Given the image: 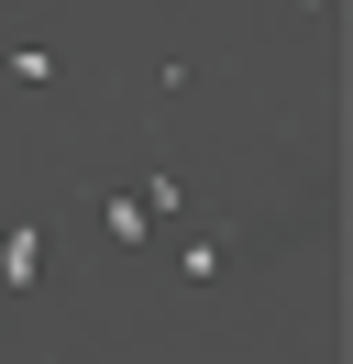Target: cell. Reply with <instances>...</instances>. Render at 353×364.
<instances>
[{
	"label": "cell",
	"mask_w": 353,
	"mask_h": 364,
	"mask_svg": "<svg viewBox=\"0 0 353 364\" xmlns=\"http://www.w3.org/2000/svg\"><path fill=\"white\" fill-rule=\"evenodd\" d=\"M44 265H56L44 221H11V232H0V287H44Z\"/></svg>",
	"instance_id": "1"
},
{
	"label": "cell",
	"mask_w": 353,
	"mask_h": 364,
	"mask_svg": "<svg viewBox=\"0 0 353 364\" xmlns=\"http://www.w3.org/2000/svg\"><path fill=\"white\" fill-rule=\"evenodd\" d=\"M176 276H188V287H221V276H232V232H188V243H176Z\"/></svg>",
	"instance_id": "2"
},
{
	"label": "cell",
	"mask_w": 353,
	"mask_h": 364,
	"mask_svg": "<svg viewBox=\"0 0 353 364\" xmlns=\"http://www.w3.org/2000/svg\"><path fill=\"white\" fill-rule=\"evenodd\" d=\"M132 210H144V221H188V177H176V166H144Z\"/></svg>",
	"instance_id": "3"
},
{
	"label": "cell",
	"mask_w": 353,
	"mask_h": 364,
	"mask_svg": "<svg viewBox=\"0 0 353 364\" xmlns=\"http://www.w3.org/2000/svg\"><path fill=\"white\" fill-rule=\"evenodd\" d=\"M0 77H11V89H56L66 55H56V45H11V55H0Z\"/></svg>",
	"instance_id": "4"
},
{
	"label": "cell",
	"mask_w": 353,
	"mask_h": 364,
	"mask_svg": "<svg viewBox=\"0 0 353 364\" xmlns=\"http://www.w3.org/2000/svg\"><path fill=\"white\" fill-rule=\"evenodd\" d=\"M100 232H110V243H154V221L132 210V188H110V199H100Z\"/></svg>",
	"instance_id": "5"
}]
</instances>
